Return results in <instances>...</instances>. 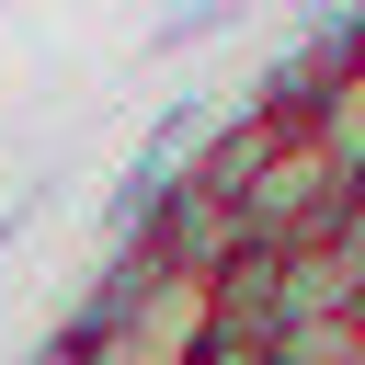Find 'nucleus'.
Segmentation results:
<instances>
[{
	"label": "nucleus",
	"instance_id": "nucleus-1",
	"mask_svg": "<svg viewBox=\"0 0 365 365\" xmlns=\"http://www.w3.org/2000/svg\"><path fill=\"white\" fill-rule=\"evenodd\" d=\"M274 148H285V137H274L262 114H240V125H228V137H217V148H205V160H194L182 182H194V194H217V205L240 217V194L262 182V160H274Z\"/></svg>",
	"mask_w": 365,
	"mask_h": 365
}]
</instances>
